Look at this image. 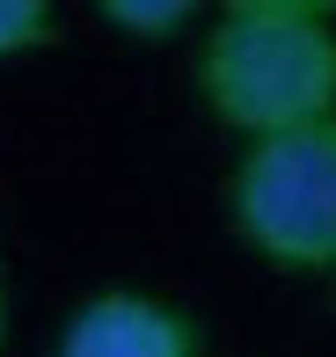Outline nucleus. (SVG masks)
<instances>
[{
    "label": "nucleus",
    "instance_id": "obj_6",
    "mask_svg": "<svg viewBox=\"0 0 336 357\" xmlns=\"http://www.w3.org/2000/svg\"><path fill=\"white\" fill-rule=\"evenodd\" d=\"M8 328H15V291H8V270H0V357H8Z\"/></svg>",
    "mask_w": 336,
    "mask_h": 357
},
{
    "label": "nucleus",
    "instance_id": "obj_3",
    "mask_svg": "<svg viewBox=\"0 0 336 357\" xmlns=\"http://www.w3.org/2000/svg\"><path fill=\"white\" fill-rule=\"evenodd\" d=\"M52 357H212V350H205V321L190 306L161 299V291L110 284L66 314Z\"/></svg>",
    "mask_w": 336,
    "mask_h": 357
},
{
    "label": "nucleus",
    "instance_id": "obj_2",
    "mask_svg": "<svg viewBox=\"0 0 336 357\" xmlns=\"http://www.w3.org/2000/svg\"><path fill=\"white\" fill-rule=\"evenodd\" d=\"M227 226L285 278L336 270V117L249 139L227 168Z\"/></svg>",
    "mask_w": 336,
    "mask_h": 357
},
{
    "label": "nucleus",
    "instance_id": "obj_5",
    "mask_svg": "<svg viewBox=\"0 0 336 357\" xmlns=\"http://www.w3.org/2000/svg\"><path fill=\"white\" fill-rule=\"evenodd\" d=\"M66 37L52 0H0V66L8 59H29V52H52Z\"/></svg>",
    "mask_w": 336,
    "mask_h": 357
},
{
    "label": "nucleus",
    "instance_id": "obj_4",
    "mask_svg": "<svg viewBox=\"0 0 336 357\" xmlns=\"http://www.w3.org/2000/svg\"><path fill=\"white\" fill-rule=\"evenodd\" d=\"M95 15H103L117 37H132V44H168V37H183V29L205 22L198 0H103Z\"/></svg>",
    "mask_w": 336,
    "mask_h": 357
},
{
    "label": "nucleus",
    "instance_id": "obj_1",
    "mask_svg": "<svg viewBox=\"0 0 336 357\" xmlns=\"http://www.w3.org/2000/svg\"><path fill=\"white\" fill-rule=\"evenodd\" d=\"M205 117L234 139H270L336 117V8L322 0H227L205 15L190 59Z\"/></svg>",
    "mask_w": 336,
    "mask_h": 357
},
{
    "label": "nucleus",
    "instance_id": "obj_7",
    "mask_svg": "<svg viewBox=\"0 0 336 357\" xmlns=\"http://www.w3.org/2000/svg\"><path fill=\"white\" fill-rule=\"evenodd\" d=\"M329 284H336V270H329Z\"/></svg>",
    "mask_w": 336,
    "mask_h": 357
}]
</instances>
